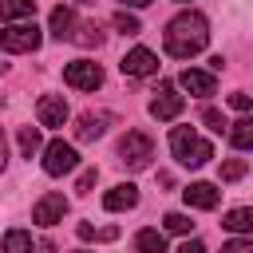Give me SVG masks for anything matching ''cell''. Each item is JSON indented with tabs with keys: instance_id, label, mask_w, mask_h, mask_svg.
I'll return each instance as SVG.
<instances>
[{
	"instance_id": "cell-16",
	"label": "cell",
	"mask_w": 253,
	"mask_h": 253,
	"mask_svg": "<svg viewBox=\"0 0 253 253\" xmlns=\"http://www.w3.org/2000/svg\"><path fill=\"white\" fill-rule=\"evenodd\" d=\"M225 138H229V146H237V150H253V115H245V119L229 123Z\"/></svg>"
},
{
	"instance_id": "cell-32",
	"label": "cell",
	"mask_w": 253,
	"mask_h": 253,
	"mask_svg": "<svg viewBox=\"0 0 253 253\" xmlns=\"http://www.w3.org/2000/svg\"><path fill=\"white\" fill-rule=\"evenodd\" d=\"M4 162H8V138H4V126H0V170H4Z\"/></svg>"
},
{
	"instance_id": "cell-22",
	"label": "cell",
	"mask_w": 253,
	"mask_h": 253,
	"mask_svg": "<svg viewBox=\"0 0 253 253\" xmlns=\"http://www.w3.org/2000/svg\"><path fill=\"white\" fill-rule=\"evenodd\" d=\"M162 225H166V233H190V229H194V221H190L186 213H178V210H174V213H166V217H162Z\"/></svg>"
},
{
	"instance_id": "cell-10",
	"label": "cell",
	"mask_w": 253,
	"mask_h": 253,
	"mask_svg": "<svg viewBox=\"0 0 253 253\" xmlns=\"http://www.w3.org/2000/svg\"><path fill=\"white\" fill-rule=\"evenodd\" d=\"M63 213H67V198L63 194H43L32 206V221L36 225H55V221H63Z\"/></svg>"
},
{
	"instance_id": "cell-31",
	"label": "cell",
	"mask_w": 253,
	"mask_h": 253,
	"mask_svg": "<svg viewBox=\"0 0 253 253\" xmlns=\"http://www.w3.org/2000/svg\"><path fill=\"white\" fill-rule=\"evenodd\" d=\"M178 253H206V245H202V241H182Z\"/></svg>"
},
{
	"instance_id": "cell-3",
	"label": "cell",
	"mask_w": 253,
	"mask_h": 253,
	"mask_svg": "<svg viewBox=\"0 0 253 253\" xmlns=\"http://www.w3.org/2000/svg\"><path fill=\"white\" fill-rule=\"evenodd\" d=\"M119 158H123L126 170H146L150 158H154V142H150V134H142V130H126V138L119 142Z\"/></svg>"
},
{
	"instance_id": "cell-13",
	"label": "cell",
	"mask_w": 253,
	"mask_h": 253,
	"mask_svg": "<svg viewBox=\"0 0 253 253\" xmlns=\"http://www.w3.org/2000/svg\"><path fill=\"white\" fill-rule=\"evenodd\" d=\"M178 87L182 91H190V95H213V87H217V79H213V71H198V67H186L182 75H178Z\"/></svg>"
},
{
	"instance_id": "cell-12",
	"label": "cell",
	"mask_w": 253,
	"mask_h": 253,
	"mask_svg": "<svg viewBox=\"0 0 253 253\" xmlns=\"http://www.w3.org/2000/svg\"><path fill=\"white\" fill-rule=\"evenodd\" d=\"M182 198H186V206H194V210H213V206L221 202V190H217L213 182H190V186L182 190Z\"/></svg>"
},
{
	"instance_id": "cell-1",
	"label": "cell",
	"mask_w": 253,
	"mask_h": 253,
	"mask_svg": "<svg viewBox=\"0 0 253 253\" xmlns=\"http://www.w3.org/2000/svg\"><path fill=\"white\" fill-rule=\"evenodd\" d=\"M162 43H166V55H174V59L198 55V51L210 43V24H206V16H202V12H178V16L166 24Z\"/></svg>"
},
{
	"instance_id": "cell-18",
	"label": "cell",
	"mask_w": 253,
	"mask_h": 253,
	"mask_svg": "<svg viewBox=\"0 0 253 253\" xmlns=\"http://www.w3.org/2000/svg\"><path fill=\"white\" fill-rule=\"evenodd\" d=\"M36 16V0H0V20H32Z\"/></svg>"
},
{
	"instance_id": "cell-30",
	"label": "cell",
	"mask_w": 253,
	"mask_h": 253,
	"mask_svg": "<svg viewBox=\"0 0 253 253\" xmlns=\"http://www.w3.org/2000/svg\"><path fill=\"white\" fill-rule=\"evenodd\" d=\"M75 233H79V241H91V237H95V225H91V221H79Z\"/></svg>"
},
{
	"instance_id": "cell-28",
	"label": "cell",
	"mask_w": 253,
	"mask_h": 253,
	"mask_svg": "<svg viewBox=\"0 0 253 253\" xmlns=\"http://www.w3.org/2000/svg\"><path fill=\"white\" fill-rule=\"evenodd\" d=\"M229 107L245 115V111H253V95H245V91H233V95H229Z\"/></svg>"
},
{
	"instance_id": "cell-7",
	"label": "cell",
	"mask_w": 253,
	"mask_h": 253,
	"mask_svg": "<svg viewBox=\"0 0 253 253\" xmlns=\"http://www.w3.org/2000/svg\"><path fill=\"white\" fill-rule=\"evenodd\" d=\"M182 107H186V99L178 95V87H174V83H158V91H154V99H150V115H154L158 123H170V119L182 115Z\"/></svg>"
},
{
	"instance_id": "cell-15",
	"label": "cell",
	"mask_w": 253,
	"mask_h": 253,
	"mask_svg": "<svg viewBox=\"0 0 253 253\" xmlns=\"http://www.w3.org/2000/svg\"><path fill=\"white\" fill-rule=\"evenodd\" d=\"M75 28L79 24H75V12L71 8H63V4L51 8V36L55 40H75Z\"/></svg>"
},
{
	"instance_id": "cell-25",
	"label": "cell",
	"mask_w": 253,
	"mask_h": 253,
	"mask_svg": "<svg viewBox=\"0 0 253 253\" xmlns=\"http://www.w3.org/2000/svg\"><path fill=\"white\" fill-rule=\"evenodd\" d=\"M115 28L123 32V36H138L142 28H138V20L130 16V12H115Z\"/></svg>"
},
{
	"instance_id": "cell-23",
	"label": "cell",
	"mask_w": 253,
	"mask_h": 253,
	"mask_svg": "<svg viewBox=\"0 0 253 253\" xmlns=\"http://www.w3.org/2000/svg\"><path fill=\"white\" fill-rule=\"evenodd\" d=\"M75 43H83V47H91V43H95V47H99V43H103V32H99V24H83V28L75 32Z\"/></svg>"
},
{
	"instance_id": "cell-8",
	"label": "cell",
	"mask_w": 253,
	"mask_h": 253,
	"mask_svg": "<svg viewBox=\"0 0 253 253\" xmlns=\"http://www.w3.org/2000/svg\"><path fill=\"white\" fill-rule=\"evenodd\" d=\"M123 75H134V79H146V75H154L158 71V55L150 51V47H130L126 55H123Z\"/></svg>"
},
{
	"instance_id": "cell-27",
	"label": "cell",
	"mask_w": 253,
	"mask_h": 253,
	"mask_svg": "<svg viewBox=\"0 0 253 253\" xmlns=\"http://www.w3.org/2000/svg\"><path fill=\"white\" fill-rule=\"evenodd\" d=\"M221 253H253V237H233L221 245Z\"/></svg>"
},
{
	"instance_id": "cell-33",
	"label": "cell",
	"mask_w": 253,
	"mask_h": 253,
	"mask_svg": "<svg viewBox=\"0 0 253 253\" xmlns=\"http://www.w3.org/2000/svg\"><path fill=\"white\" fill-rule=\"evenodd\" d=\"M119 4H123V8H146L150 0H119Z\"/></svg>"
},
{
	"instance_id": "cell-9",
	"label": "cell",
	"mask_w": 253,
	"mask_h": 253,
	"mask_svg": "<svg viewBox=\"0 0 253 253\" xmlns=\"http://www.w3.org/2000/svg\"><path fill=\"white\" fill-rule=\"evenodd\" d=\"M111 123H115L111 111H83L79 123H75V138H79V142H95L99 134H107Z\"/></svg>"
},
{
	"instance_id": "cell-2",
	"label": "cell",
	"mask_w": 253,
	"mask_h": 253,
	"mask_svg": "<svg viewBox=\"0 0 253 253\" xmlns=\"http://www.w3.org/2000/svg\"><path fill=\"white\" fill-rule=\"evenodd\" d=\"M170 150H174V158H178L182 166H190V170H198V166H206V162L213 158V146H210L194 126H174V130H170Z\"/></svg>"
},
{
	"instance_id": "cell-19",
	"label": "cell",
	"mask_w": 253,
	"mask_h": 253,
	"mask_svg": "<svg viewBox=\"0 0 253 253\" xmlns=\"http://www.w3.org/2000/svg\"><path fill=\"white\" fill-rule=\"evenodd\" d=\"M134 249H138V253H166V233H162V229H138Z\"/></svg>"
},
{
	"instance_id": "cell-17",
	"label": "cell",
	"mask_w": 253,
	"mask_h": 253,
	"mask_svg": "<svg viewBox=\"0 0 253 253\" xmlns=\"http://www.w3.org/2000/svg\"><path fill=\"white\" fill-rule=\"evenodd\" d=\"M221 225H225L229 233H253V210H249V206H237V210H229V213L221 217Z\"/></svg>"
},
{
	"instance_id": "cell-26",
	"label": "cell",
	"mask_w": 253,
	"mask_h": 253,
	"mask_svg": "<svg viewBox=\"0 0 253 253\" xmlns=\"http://www.w3.org/2000/svg\"><path fill=\"white\" fill-rule=\"evenodd\" d=\"M202 123H206L210 130H217V134H221V130H229V123H225V119H221V111H213V107H206V111H202Z\"/></svg>"
},
{
	"instance_id": "cell-21",
	"label": "cell",
	"mask_w": 253,
	"mask_h": 253,
	"mask_svg": "<svg viewBox=\"0 0 253 253\" xmlns=\"http://www.w3.org/2000/svg\"><path fill=\"white\" fill-rule=\"evenodd\" d=\"M40 146H43V138H40V126H20V150H24V158H32Z\"/></svg>"
},
{
	"instance_id": "cell-14",
	"label": "cell",
	"mask_w": 253,
	"mask_h": 253,
	"mask_svg": "<svg viewBox=\"0 0 253 253\" xmlns=\"http://www.w3.org/2000/svg\"><path fill=\"white\" fill-rule=\"evenodd\" d=\"M103 206H107L111 213H119V210H134V206H138V186L119 182L115 190H107V194H103Z\"/></svg>"
},
{
	"instance_id": "cell-11",
	"label": "cell",
	"mask_w": 253,
	"mask_h": 253,
	"mask_svg": "<svg viewBox=\"0 0 253 253\" xmlns=\"http://www.w3.org/2000/svg\"><path fill=\"white\" fill-rule=\"evenodd\" d=\"M36 119H40V126H63L67 123V99L63 95H40Z\"/></svg>"
},
{
	"instance_id": "cell-29",
	"label": "cell",
	"mask_w": 253,
	"mask_h": 253,
	"mask_svg": "<svg viewBox=\"0 0 253 253\" xmlns=\"http://www.w3.org/2000/svg\"><path fill=\"white\" fill-rule=\"evenodd\" d=\"M91 186H95V170H83V174H79V186H75V190H79V194H87Z\"/></svg>"
},
{
	"instance_id": "cell-20",
	"label": "cell",
	"mask_w": 253,
	"mask_h": 253,
	"mask_svg": "<svg viewBox=\"0 0 253 253\" xmlns=\"http://www.w3.org/2000/svg\"><path fill=\"white\" fill-rule=\"evenodd\" d=\"M4 253H32V233L8 229V233H4Z\"/></svg>"
},
{
	"instance_id": "cell-5",
	"label": "cell",
	"mask_w": 253,
	"mask_h": 253,
	"mask_svg": "<svg viewBox=\"0 0 253 253\" xmlns=\"http://www.w3.org/2000/svg\"><path fill=\"white\" fill-rule=\"evenodd\" d=\"M75 166H79V154H75V146H71V142L55 138V142H47V146H43V170H47L51 178L71 174Z\"/></svg>"
},
{
	"instance_id": "cell-6",
	"label": "cell",
	"mask_w": 253,
	"mask_h": 253,
	"mask_svg": "<svg viewBox=\"0 0 253 253\" xmlns=\"http://www.w3.org/2000/svg\"><path fill=\"white\" fill-rule=\"evenodd\" d=\"M63 83L75 87V91H95V87L103 83V67L91 63V59H75V63L63 67Z\"/></svg>"
},
{
	"instance_id": "cell-35",
	"label": "cell",
	"mask_w": 253,
	"mask_h": 253,
	"mask_svg": "<svg viewBox=\"0 0 253 253\" xmlns=\"http://www.w3.org/2000/svg\"><path fill=\"white\" fill-rule=\"evenodd\" d=\"M178 4H182V0H178Z\"/></svg>"
},
{
	"instance_id": "cell-34",
	"label": "cell",
	"mask_w": 253,
	"mask_h": 253,
	"mask_svg": "<svg viewBox=\"0 0 253 253\" xmlns=\"http://www.w3.org/2000/svg\"><path fill=\"white\" fill-rule=\"evenodd\" d=\"M75 4H95V0H75Z\"/></svg>"
},
{
	"instance_id": "cell-4",
	"label": "cell",
	"mask_w": 253,
	"mask_h": 253,
	"mask_svg": "<svg viewBox=\"0 0 253 253\" xmlns=\"http://www.w3.org/2000/svg\"><path fill=\"white\" fill-rule=\"evenodd\" d=\"M40 28L36 24H8L4 32H0V47L4 51H12V55H24V51H36L40 47Z\"/></svg>"
},
{
	"instance_id": "cell-24",
	"label": "cell",
	"mask_w": 253,
	"mask_h": 253,
	"mask_svg": "<svg viewBox=\"0 0 253 253\" xmlns=\"http://www.w3.org/2000/svg\"><path fill=\"white\" fill-rule=\"evenodd\" d=\"M245 170H249L245 158H229V162H221V182H237Z\"/></svg>"
}]
</instances>
